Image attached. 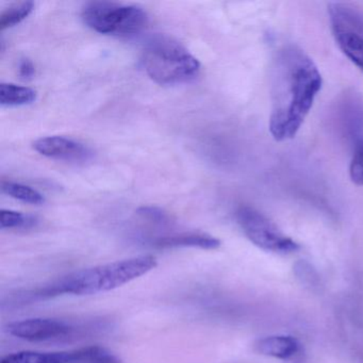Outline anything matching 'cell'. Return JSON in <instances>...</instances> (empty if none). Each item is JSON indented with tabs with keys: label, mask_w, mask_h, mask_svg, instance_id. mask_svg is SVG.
Instances as JSON below:
<instances>
[{
	"label": "cell",
	"mask_w": 363,
	"mask_h": 363,
	"mask_svg": "<svg viewBox=\"0 0 363 363\" xmlns=\"http://www.w3.org/2000/svg\"><path fill=\"white\" fill-rule=\"evenodd\" d=\"M18 74L23 79H31L35 74V67L33 61L29 59H22L18 65Z\"/></svg>",
	"instance_id": "ac0fdd59"
},
{
	"label": "cell",
	"mask_w": 363,
	"mask_h": 363,
	"mask_svg": "<svg viewBox=\"0 0 363 363\" xmlns=\"http://www.w3.org/2000/svg\"><path fill=\"white\" fill-rule=\"evenodd\" d=\"M142 65L150 79L160 86L191 82L201 71L199 61L180 42L162 35L146 42Z\"/></svg>",
	"instance_id": "3957f363"
},
{
	"label": "cell",
	"mask_w": 363,
	"mask_h": 363,
	"mask_svg": "<svg viewBox=\"0 0 363 363\" xmlns=\"http://www.w3.org/2000/svg\"><path fill=\"white\" fill-rule=\"evenodd\" d=\"M37 99V91L14 84H0V104L4 107L29 105Z\"/></svg>",
	"instance_id": "7c38bea8"
},
{
	"label": "cell",
	"mask_w": 363,
	"mask_h": 363,
	"mask_svg": "<svg viewBox=\"0 0 363 363\" xmlns=\"http://www.w3.org/2000/svg\"><path fill=\"white\" fill-rule=\"evenodd\" d=\"M138 214L152 223H167L169 220L167 212L163 211L160 208L152 207V206L139 208Z\"/></svg>",
	"instance_id": "e0dca14e"
},
{
	"label": "cell",
	"mask_w": 363,
	"mask_h": 363,
	"mask_svg": "<svg viewBox=\"0 0 363 363\" xmlns=\"http://www.w3.org/2000/svg\"><path fill=\"white\" fill-rule=\"evenodd\" d=\"M155 246L158 248L197 247L201 250H218L220 241L218 238L212 237L208 233H184L179 235H167L159 238L155 241Z\"/></svg>",
	"instance_id": "8fae6325"
},
{
	"label": "cell",
	"mask_w": 363,
	"mask_h": 363,
	"mask_svg": "<svg viewBox=\"0 0 363 363\" xmlns=\"http://www.w3.org/2000/svg\"><path fill=\"white\" fill-rule=\"evenodd\" d=\"M73 331L71 325L56 318H26L8 325L10 335L31 342L62 339L71 335Z\"/></svg>",
	"instance_id": "52a82bcc"
},
{
	"label": "cell",
	"mask_w": 363,
	"mask_h": 363,
	"mask_svg": "<svg viewBox=\"0 0 363 363\" xmlns=\"http://www.w3.org/2000/svg\"><path fill=\"white\" fill-rule=\"evenodd\" d=\"M37 224L35 216H27L12 210H1V229L30 228Z\"/></svg>",
	"instance_id": "9a60e30c"
},
{
	"label": "cell",
	"mask_w": 363,
	"mask_h": 363,
	"mask_svg": "<svg viewBox=\"0 0 363 363\" xmlns=\"http://www.w3.org/2000/svg\"><path fill=\"white\" fill-rule=\"evenodd\" d=\"M333 33L341 52L363 72V35L357 29L331 20Z\"/></svg>",
	"instance_id": "9c48e42d"
},
{
	"label": "cell",
	"mask_w": 363,
	"mask_h": 363,
	"mask_svg": "<svg viewBox=\"0 0 363 363\" xmlns=\"http://www.w3.org/2000/svg\"><path fill=\"white\" fill-rule=\"evenodd\" d=\"M350 176L357 186H363V140L356 144L350 165Z\"/></svg>",
	"instance_id": "2e32d148"
},
{
	"label": "cell",
	"mask_w": 363,
	"mask_h": 363,
	"mask_svg": "<svg viewBox=\"0 0 363 363\" xmlns=\"http://www.w3.org/2000/svg\"><path fill=\"white\" fill-rule=\"evenodd\" d=\"M1 190L5 194L23 203H31V205H41L44 203V196L39 191L18 182H3Z\"/></svg>",
	"instance_id": "5bb4252c"
},
{
	"label": "cell",
	"mask_w": 363,
	"mask_h": 363,
	"mask_svg": "<svg viewBox=\"0 0 363 363\" xmlns=\"http://www.w3.org/2000/svg\"><path fill=\"white\" fill-rule=\"evenodd\" d=\"M235 216L244 235L260 250L276 254H290L299 250L297 242L282 233L275 223L258 210L242 206Z\"/></svg>",
	"instance_id": "5b68a950"
},
{
	"label": "cell",
	"mask_w": 363,
	"mask_h": 363,
	"mask_svg": "<svg viewBox=\"0 0 363 363\" xmlns=\"http://www.w3.org/2000/svg\"><path fill=\"white\" fill-rule=\"evenodd\" d=\"M33 148L42 156L67 162H86L92 156L84 144L60 135L41 138L33 143Z\"/></svg>",
	"instance_id": "ba28073f"
},
{
	"label": "cell",
	"mask_w": 363,
	"mask_h": 363,
	"mask_svg": "<svg viewBox=\"0 0 363 363\" xmlns=\"http://www.w3.org/2000/svg\"><path fill=\"white\" fill-rule=\"evenodd\" d=\"M254 347L262 356L286 360L297 354L299 343L292 335H274L257 340Z\"/></svg>",
	"instance_id": "30bf717a"
},
{
	"label": "cell",
	"mask_w": 363,
	"mask_h": 363,
	"mask_svg": "<svg viewBox=\"0 0 363 363\" xmlns=\"http://www.w3.org/2000/svg\"><path fill=\"white\" fill-rule=\"evenodd\" d=\"M157 264L154 256L144 255L82 269L63 276L48 286L20 294L21 301H41L63 294L92 295L107 292L145 275Z\"/></svg>",
	"instance_id": "7a4b0ae2"
},
{
	"label": "cell",
	"mask_w": 363,
	"mask_h": 363,
	"mask_svg": "<svg viewBox=\"0 0 363 363\" xmlns=\"http://www.w3.org/2000/svg\"><path fill=\"white\" fill-rule=\"evenodd\" d=\"M84 24L96 33L109 35H133L147 27L150 18L142 8L112 1H91L82 8Z\"/></svg>",
	"instance_id": "277c9868"
},
{
	"label": "cell",
	"mask_w": 363,
	"mask_h": 363,
	"mask_svg": "<svg viewBox=\"0 0 363 363\" xmlns=\"http://www.w3.org/2000/svg\"><path fill=\"white\" fill-rule=\"evenodd\" d=\"M0 363H120V360L107 348L88 346L57 352L24 350L7 354Z\"/></svg>",
	"instance_id": "8992f818"
},
{
	"label": "cell",
	"mask_w": 363,
	"mask_h": 363,
	"mask_svg": "<svg viewBox=\"0 0 363 363\" xmlns=\"http://www.w3.org/2000/svg\"><path fill=\"white\" fill-rule=\"evenodd\" d=\"M269 133L277 142L295 138L323 86L320 69L301 48L289 45L273 65Z\"/></svg>",
	"instance_id": "6da1fadb"
},
{
	"label": "cell",
	"mask_w": 363,
	"mask_h": 363,
	"mask_svg": "<svg viewBox=\"0 0 363 363\" xmlns=\"http://www.w3.org/2000/svg\"><path fill=\"white\" fill-rule=\"evenodd\" d=\"M35 9L33 1H22L6 8L0 14V30L11 28L26 20Z\"/></svg>",
	"instance_id": "4fadbf2b"
}]
</instances>
